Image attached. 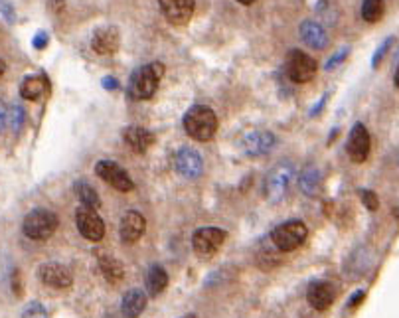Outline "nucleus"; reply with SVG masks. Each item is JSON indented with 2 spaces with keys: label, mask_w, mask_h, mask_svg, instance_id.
I'll return each mask as SVG.
<instances>
[{
  "label": "nucleus",
  "mask_w": 399,
  "mask_h": 318,
  "mask_svg": "<svg viewBox=\"0 0 399 318\" xmlns=\"http://www.w3.org/2000/svg\"><path fill=\"white\" fill-rule=\"evenodd\" d=\"M184 129L194 141L206 143L209 139H214L218 130V117L214 113V109H209L206 105H194L184 115Z\"/></svg>",
  "instance_id": "obj_1"
},
{
  "label": "nucleus",
  "mask_w": 399,
  "mask_h": 318,
  "mask_svg": "<svg viewBox=\"0 0 399 318\" xmlns=\"http://www.w3.org/2000/svg\"><path fill=\"white\" fill-rule=\"evenodd\" d=\"M164 75V66L161 61H152L143 66L141 70H136L133 73V79H131V95L133 99H150L156 89H158V81Z\"/></svg>",
  "instance_id": "obj_2"
},
{
  "label": "nucleus",
  "mask_w": 399,
  "mask_h": 318,
  "mask_svg": "<svg viewBox=\"0 0 399 318\" xmlns=\"http://www.w3.org/2000/svg\"><path fill=\"white\" fill-rule=\"evenodd\" d=\"M58 223V216L54 212L44 210V208H38V210H32L28 216L24 217L22 230H24L26 237H30V239L45 241V239H50L56 233Z\"/></svg>",
  "instance_id": "obj_3"
},
{
  "label": "nucleus",
  "mask_w": 399,
  "mask_h": 318,
  "mask_svg": "<svg viewBox=\"0 0 399 318\" xmlns=\"http://www.w3.org/2000/svg\"><path fill=\"white\" fill-rule=\"evenodd\" d=\"M295 180V168L289 162H283L279 166H275L265 180V196L269 202L277 203L283 202L291 190V184Z\"/></svg>",
  "instance_id": "obj_4"
},
{
  "label": "nucleus",
  "mask_w": 399,
  "mask_h": 318,
  "mask_svg": "<svg viewBox=\"0 0 399 318\" xmlns=\"http://www.w3.org/2000/svg\"><path fill=\"white\" fill-rule=\"evenodd\" d=\"M307 235H309L307 226L300 219H291V221H285L273 230L271 241L275 244L279 251H295L296 247L305 244Z\"/></svg>",
  "instance_id": "obj_5"
},
{
  "label": "nucleus",
  "mask_w": 399,
  "mask_h": 318,
  "mask_svg": "<svg viewBox=\"0 0 399 318\" xmlns=\"http://www.w3.org/2000/svg\"><path fill=\"white\" fill-rule=\"evenodd\" d=\"M287 75L295 83H309L316 75V59L300 50H291L287 56Z\"/></svg>",
  "instance_id": "obj_6"
},
{
  "label": "nucleus",
  "mask_w": 399,
  "mask_h": 318,
  "mask_svg": "<svg viewBox=\"0 0 399 318\" xmlns=\"http://www.w3.org/2000/svg\"><path fill=\"white\" fill-rule=\"evenodd\" d=\"M95 174L107 184H111L113 188H117L119 192H131L134 188V182L131 180L129 172L113 160H99L95 164Z\"/></svg>",
  "instance_id": "obj_7"
},
{
  "label": "nucleus",
  "mask_w": 399,
  "mask_h": 318,
  "mask_svg": "<svg viewBox=\"0 0 399 318\" xmlns=\"http://www.w3.org/2000/svg\"><path fill=\"white\" fill-rule=\"evenodd\" d=\"M75 226H77L79 233H81L85 239H89V241H101V239H103V219H101V216H99L95 210H91V208H85V206L77 208V212H75Z\"/></svg>",
  "instance_id": "obj_8"
},
{
  "label": "nucleus",
  "mask_w": 399,
  "mask_h": 318,
  "mask_svg": "<svg viewBox=\"0 0 399 318\" xmlns=\"http://www.w3.org/2000/svg\"><path fill=\"white\" fill-rule=\"evenodd\" d=\"M223 241H225V232L220 228H200L192 237L194 251L200 257H212L214 253H218Z\"/></svg>",
  "instance_id": "obj_9"
},
{
  "label": "nucleus",
  "mask_w": 399,
  "mask_h": 318,
  "mask_svg": "<svg viewBox=\"0 0 399 318\" xmlns=\"http://www.w3.org/2000/svg\"><path fill=\"white\" fill-rule=\"evenodd\" d=\"M38 277H40V281L44 283L45 287L59 290L72 287V283H74L72 271L65 265H61V263H44L38 269Z\"/></svg>",
  "instance_id": "obj_10"
},
{
  "label": "nucleus",
  "mask_w": 399,
  "mask_h": 318,
  "mask_svg": "<svg viewBox=\"0 0 399 318\" xmlns=\"http://www.w3.org/2000/svg\"><path fill=\"white\" fill-rule=\"evenodd\" d=\"M158 4H161L164 18L174 26L188 24L194 16V8H196L194 0H158Z\"/></svg>",
  "instance_id": "obj_11"
},
{
  "label": "nucleus",
  "mask_w": 399,
  "mask_h": 318,
  "mask_svg": "<svg viewBox=\"0 0 399 318\" xmlns=\"http://www.w3.org/2000/svg\"><path fill=\"white\" fill-rule=\"evenodd\" d=\"M346 148H348V157L354 160V162H364V160L370 157V132H368V129H366L362 123H356L354 127H352Z\"/></svg>",
  "instance_id": "obj_12"
},
{
  "label": "nucleus",
  "mask_w": 399,
  "mask_h": 318,
  "mask_svg": "<svg viewBox=\"0 0 399 318\" xmlns=\"http://www.w3.org/2000/svg\"><path fill=\"white\" fill-rule=\"evenodd\" d=\"M275 143L277 139L271 130H252L243 137V150L247 157H263L273 150Z\"/></svg>",
  "instance_id": "obj_13"
},
{
  "label": "nucleus",
  "mask_w": 399,
  "mask_h": 318,
  "mask_svg": "<svg viewBox=\"0 0 399 318\" xmlns=\"http://www.w3.org/2000/svg\"><path fill=\"white\" fill-rule=\"evenodd\" d=\"M119 43H121V36H119V30L115 26H103V28H97L93 32V38H91V48L95 54L99 56H111L119 50Z\"/></svg>",
  "instance_id": "obj_14"
},
{
  "label": "nucleus",
  "mask_w": 399,
  "mask_h": 318,
  "mask_svg": "<svg viewBox=\"0 0 399 318\" xmlns=\"http://www.w3.org/2000/svg\"><path fill=\"white\" fill-rule=\"evenodd\" d=\"M174 164H176L178 172L188 180H194L204 172V160L194 148H180L176 152Z\"/></svg>",
  "instance_id": "obj_15"
},
{
  "label": "nucleus",
  "mask_w": 399,
  "mask_h": 318,
  "mask_svg": "<svg viewBox=\"0 0 399 318\" xmlns=\"http://www.w3.org/2000/svg\"><path fill=\"white\" fill-rule=\"evenodd\" d=\"M147 230V219L143 217V214L139 212H127L123 219H121V228H119V233H121V239L123 244H136L143 233Z\"/></svg>",
  "instance_id": "obj_16"
},
{
  "label": "nucleus",
  "mask_w": 399,
  "mask_h": 318,
  "mask_svg": "<svg viewBox=\"0 0 399 318\" xmlns=\"http://www.w3.org/2000/svg\"><path fill=\"white\" fill-rule=\"evenodd\" d=\"M307 301L316 310H326L334 303V287L328 281H314L307 290Z\"/></svg>",
  "instance_id": "obj_17"
},
{
  "label": "nucleus",
  "mask_w": 399,
  "mask_h": 318,
  "mask_svg": "<svg viewBox=\"0 0 399 318\" xmlns=\"http://www.w3.org/2000/svg\"><path fill=\"white\" fill-rule=\"evenodd\" d=\"M298 34H300V40L312 50H325L328 46V34L325 26L314 20H305L298 28Z\"/></svg>",
  "instance_id": "obj_18"
},
{
  "label": "nucleus",
  "mask_w": 399,
  "mask_h": 318,
  "mask_svg": "<svg viewBox=\"0 0 399 318\" xmlns=\"http://www.w3.org/2000/svg\"><path fill=\"white\" fill-rule=\"evenodd\" d=\"M123 139L125 143L133 148L134 152H147L150 146L156 143V137L150 132L148 129H143V127H127L123 130Z\"/></svg>",
  "instance_id": "obj_19"
},
{
  "label": "nucleus",
  "mask_w": 399,
  "mask_h": 318,
  "mask_svg": "<svg viewBox=\"0 0 399 318\" xmlns=\"http://www.w3.org/2000/svg\"><path fill=\"white\" fill-rule=\"evenodd\" d=\"M50 91V81L48 77L42 73L36 75H28L22 86H20V95L28 101H40L42 97H45V93Z\"/></svg>",
  "instance_id": "obj_20"
},
{
  "label": "nucleus",
  "mask_w": 399,
  "mask_h": 318,
  "mask_svg": "<svg viewBox=\"0 0 399 318\" xmlns=\"http://www.w3.org/2000/svg\"><path fill=\"white\" fill-rule=\"evenodd\" d=\"M123 315L127 318H136L143 315V310L147 308V295L141 289H131L125 297H123Z\"/></svg>",
  "instance_id": "obj_21"
},
{
  "label": "nucleus",
  "mask_w": 399,
  "mask_h": 318,
  "mask_svg": "<svg viewBox=\"0 0 399 318\" xmlns=\"http://www.w3.org/2000/svg\"><path fill=\"white\" fill-rule=\"evenodd\" d=\"M298 186H300V192L307 194L309 198H316V194L320 192V186H323V174L316 166H307L303 172H300V178H298Z\"/></svg>",
  "instance_id": "obj_22"
},
{
  "label": "nucleus",
  "mask_w": 399,
  "mask_h": 318,
  "mask_svg": "<svg viewBox=\"0 0 399 318\" xmlns=\"http://www.w3.org/2000/svg\"><path fill=\"white\" fill-rule=\"evenodd\" d=\"M74 194L77 196V200L81 202V206L91 208V210H97L101 206V198L97 194V190L93 188L89 182L85 180H77L74 184Z\"/></svg>",
  "instance_id": "obj_23"
},
{
  "label": "nucleus",
  "mask_w": 399,
  "mask_h": 318,
  "mask_svg": "<svg viewBox=\"0 0 399 318\" xmlns=\"http://www.w3.org/2000/svg\"><path fill=\"white\" fill-rule=\"evenodd\" d=\"M168 285V273L161 265H152L147 275V290L150 297H158Z\"/></svg>",
  "instance_id": "obj_24"
},
{
  "label": "nucleus",
  "mask_w": 399,
  "mask_h": 318,
  "mask_svg": "<svg viewBox=\"0 0 399 318\" xmlns=\"http://www.w3.org/2000/svg\"><path fill=\"white\" fill-rule=\"evenodd\" d=\"M99 269H101V273L109 283H119L125 277V269H123L121 261H117L115 257H109V255L99 257Z\"/></svg>",
  "instance_id": "obj_25"
},
{
  "label": "nucleus",
  "mask_w": 399,
  "mask_h": 318,
  "mask_svg": "<svg viewBox=\"0 0 399 318\" xmlns=\"http://www.w3.org/2000/svg\"><path fill=\"white\" fill-rule=\"evenodd\" d=\"M384 10V0H364V4H362V18H364L366 22L374 24V22L382 20Z\"/></svg>",
  "instance_id": "obj_26"
},
{
  "label": "nucleus",
  "mask_w": 399,
  "mask_h": 318,
  "mask_svg": "<svg viewBox=\"0 0 399 318\" xmlns=\"http://www.w3.org/2000/svg\"><path fill=\"white\" fill-rule=\"evenodd\" d=\"M24 121H26V111H24V107H22V105H12V107L8 109V115H6V125L14 130V132H18V130L22 129Z\"/></svg>",
  "instance_id": "obj_27"
},
{
  "label": "nucleus",
  "mask_w": 399,
  "mask_h": 318,
  "mask_svg": "<svg viewBox=\"0 0 399 318\" xmlns=\"http://www.w3.org/2000/svg\"><path fill=\"white\" fill-rule=\"evenodd\" d=\"M393 42H396V38H393V36H387L384 42H382V46L376 50V54H374V58H371V68H374V70L382 63V59L385 58V54L389 52V48L393 46Z\"/></svg>",
  "instance_id": "obj_28"
},
{
  "label": "nucleus",
  "mask_w": 399,
  "mask_h": 318,
  "mask_svg": "<svg viewBox=\"0 0 399 318\" xmlns=\"http://www.w3.org/2000/svg\"><path fill=\"white\" fill-rule=\"evenodd\" d=\"M348 54H350V48H340V50H338L332 58L326 61V66H325L326 72H332L334 68H338L342 61L348 58Z\"/></svg>",
  "instance_id": "obj_29"
},
{
  "label": "nucleus",
  "mask_w": 399,
  "mask_h": 318,
  "mask_svg": "<svg viewBox=\"0 0 399 318\" xmlns=\"http://www.w3.org/2000/svg\"><path fill=\"white\" fill-rule=\"evenodd\" d=\"M22 318H48V312H45V308L40 303H30L24 308Z\"/></svg>",
  "instance_id": "obj_30"
},
{
  "label": "nucleus",
  "mask_w": 399,
  "mask_h": 318,
  "mask_svg": "<svg viewBox=\"0 0 399 318\" xmlns=\"http://www.w3.org/2000/svg\"><path fill=\"white\" fill-rule=\"evenodd\" d=\"M360 198H362V202H364V206H366L370 212H376V210L380 208V200H378L376 192H371V190H362V192H360Z\"/></svg>",
  "instance_id": "obj_31"
},
{
  "label": "nucleus",
  "mask_w": 399,
  "mask_h": 318,
  "mask_svg": "<svg viewBox=\"0 0 399 318\" xmlns=\"http://www.w3.org/2000/svg\"><path fill=\"white\" fill-rule=\"evenodd\" d=\"M0 14L6 18V22H14L16 20V10L14 6H12V2L10 0H0Z\"/></svg>",
  "instance_id": "obj_32"
},
{
  "label": "nucleus",
  "mask_w": 399,
  "mask_h": 318,
  "mask_svg": "<svg viewBox=\"0 0 399 318\" xmlns=\"http://www.w3.org/2000/svg\"><path fill=\"white\" fill-rule=\"evenodd\" d=\"M48 42H50V36H48L45 32H38V34L32 38V46H34L36 50H44Z\"/></svg>",
  "instance_id": "obj_33"
},
{
  "label": "nucleus",
  "mask_w": 399,
  "mask_h": 318,
  "mask_svg": "<svg viewBox=\"0 0 399 318\" xmlns=\"http://www.w3.org/2000/svg\"><path fill=\"white\" fill-rule=\"evenodd\" d=\"M364 297H366V292H364V290H358L354 297L350 299V303H348V306H350V308H356L358 304L364 301Z\"/></svg>",
  "instance_id": "obj_34"
},
{
  "label": "nucleus",
  "mask_w": 399,
  "mask_h": 318,
  "mask_svg": "<svg viewBox=\"0 0 399 318\" xmlns=\"http://www.w3.org/2000/svg\"><path fill=\"white\" fill-rule=\"evenodd\" d=\"M6 115H8V109H6V105L0 101V130L4 129V125H6Z\"/></svg>",
  "instance_id": "obj_35"
},
{
  "label": "nucleus",
  "mask_w": 399,
  "mask_h": 318,
  "mask_svg": "<svg viewBox=\"0 0 399 318\" xmlns=\"http://www.w3.org/2000/svg\"><path fill=\"white\" fill-rule=\"evenodd\" d=\"M12 281H14V283H12V287H14V292L18 295V297H20V295H22V283H20V273H18V271H14V277H12Z\"/></svg>",
  "instance_id": "obj_36"
},
{
  "label": "nucleus",
  "mask_w": 399,
  "mask_h": 318,
  "mask_svg": "<svg viewBox=\"0 0 399 318\" xmlns=\"http://www.w3.org/2000/svg\"><path fill=\"white\" fill-rule=\"evenodd\" d=\"M103 87L105 89H117L119 81L115 77H103Z\"/></svg>",
  "instance_id": "obj_37"
},
{
  "label": "nucleus",
  "mask_w": 399,
  "mask_h": 318,
  "mask_svg": "<svg viewBox=\"0 0 399 318\" xmlns=\"http://www.w3.org/2000/svg\"><path fill=\"white\" fill-rule=\"evenodd\" d=\"M326 97H328V95H325V97H323V99H320V103H318V105H314V107H312V111H311V117L318 115V113H320V109H323V107H325V103H326Z\"/></svg>",
  "instance_id": "obj_38"
},
{
  "label": "nucleus",
  "mask_w": 399,
  "mask_h": 318,
  "mask_svg": "<svg viewBox=\"0 0 399 318\" xmlns=\"http://www.w3.org/2000/svg\"><path fill=\"white\" fill-rule=\"evenodd\" d=\"M6 72V61L4 59H0V77H2V73Z\"/></svg>",
  "instance_id": "obj_39"
},
{
  "label": "nucleus",
  "mask_w": 399,
  "mask_h": 318,
  "mask_svg": "<svg viewBox=\"0 0 399 318\" xmlns=\"http://www.w3.org/2000/svg\"><path fill=\"white\" fill-rule=\"evenodd\" d=\"M393 81H396V86L399 87V66L398 70H396V75H393Z\"/></svg>",
  "instance_id": "obj_40"
},
{
  "label": "nucleus",
  "mask_w": 399,
  "mask_h": 318,
  "mask_svg": "<svg viewBox=\"0 0 399 318\" xmlns=\"http://www.w3.org/2000/svg\"><path fill=\"white\" fill-rule=\"evenodd\" d=\"M237 2H241V4H245V6H249V4H253L255 0H237Z\"/></svg>",
  "instance_id": "obj_41"
},
{
  "label": "nucleus",
  "mask_w": 399,
  "mask_h": 318,
  "mask_svg": "<svg viewBox=\"0 0 399 318\" xmlns=\"http://www.w3.org/2000/svg\"><path fill=\"white\" fill-rule=\"evenodd\" d=\"M182 318H196L194 315H188V317H182Z\"/></svg>",
  "instance_id": "obj_42"
}]
</instances>
